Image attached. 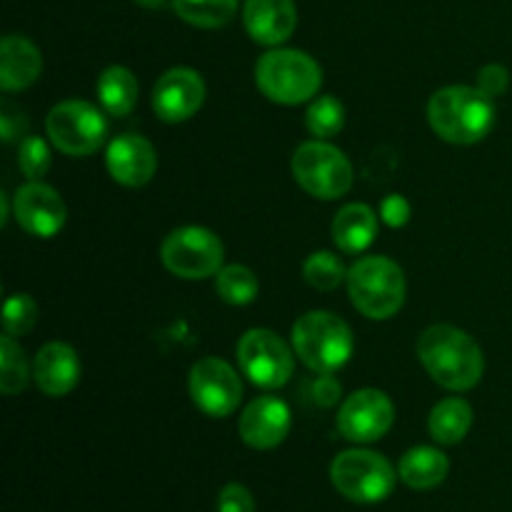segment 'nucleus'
<instances>
[{
  "mask_svg": "<svg viewBox=\"0 0 512 512\" xmlns=\"http://www.w3.org/2000/svg\"><path fill=\"white\" fill-rule=\"evenodd\" d=\"M225 248L208 228L185 225L173 230L160 245V260L173 275L185 280H203L220 273Z\"/></svg>",
  "mask_w": 512,
  "mask_h": 512,
  "instance_id": "9",
  "label": "nucleus"
},
{
  "mask_svg": "<svg viewBox=\"0 0 512 512\" xmlns=\"http://www.w3.org/2000/svg\"><path fill=\"white\" fill-rule=\"evenodd\" d=\"M340 398V385L333 375H318L313 380V400L323 408H330V405L338 403Z\"/></svg>",
  "mask_w": 512,
  "mask_h": 512,
  "instance_id": "35",
  "label": "nucleus"
},
{
  "mask_svg": "<svg viewBox=\"0 0 512 512\" xmlns=\"http://www.w3.org/2000/svg\"><path fill=\"white\" fill-rule=\"evenodd\" d=\"M450 463L438 448H428V445H420V448L408 450L400 460L398 475L408 488L413 490H433L448 478Z\"/></svg>",
  "mask_w": 512,
  "mask_h": 512,
  "instance_id": "21",
  "label": "nucleus"
},
{
  "mask_svg": "<svg viewBox=\"0 0 512 512\" xmlns=\"http://www.w3.org/2000/svg\"><path fill=\"white\" fill-rule=\"evenodd\" d=\"M48 138L60 153L85 158L98 153L108 135V120L95 105L85 100H63L45 118Z\"/></svg>",
  "mask_w": 512,
  "mask_h": 512,
  "instance_id": "8",
  "label": "nucleus"
},
{
  "mask_svg": "<svg viewBox=\"0 0 512 512\" xmlns=\"http://www.w3.org/2000/svg\"><path fill=\"white\" fill-rule=\"evenodd\" d=\"M303 275L315 290H325V293L335 290L348 278L343 260L330 250H318V253L308 255V260L303 263Z\"/></svg>",
  "mask_w": 512,
  "mask_h": 512,
  "instance_id": "28",
  "label": "nucleus"
},
{
  "mask_svg": "<svg viewBox=\"0 0 512 512\" xmlns=\"http://www.w3.org/2000/svg\"><path fill=\"white\" fill-rule=\"evenodd\" d=\"M218 512H255L250 490L240 483H228L218 495Z\"/></svg>",
  "mask_w": 512,
  "mask_h": 512,
  "instance_id": "31",
  "label": "nucleus"
},
{
  "mask_svg": "<svg viewBox=\"0 0 512 512\" xmlns=\"http://www.w3.org/2000/svg\"><path fill=\"white\" fill-rule=\"evenodd\" d=\"M428 120L435 135L455 145H475L493 130L495 103L470 85H448L433 93Z\"/></svg>",
  "mask_w": 512,
  "mask_h": 512,
  "instance_id": "2",
  "label": "nucleus"
},
{
  "mask_svg": "<svg viewBox=\"0 0 512 512\" xmlns=\"http://www.w3.org/2000/svg\"><path fill=\"white\" fill-rule=\"evenodd\" d=\"M378 235V215L365 203H350L340 208L333 220V240L343 253H363Z\"/></svg>",
  "mask_w": 512,
  "mask_h": 512,
  "instance_id": "20",
  "label": "nucleus"
},
{
  "mask_svg": "<svg viewBox=\"0 0 512 512\" xmlns=\"http://www.w3.org/2000/svg\"><path fill=\"white\" fill-rule=\"evenodd\" d=\"M98 98L108 115L123 118V115L133 113L135 103H138V78L133 75V70L123 68V65L105 68L98 78Z\"/></svg>",
  "mask_w": 512,
  "mask_h": 512,
  "instance_id": "22",
  "label": "nucleus"
},
{
  "mask_svg": "<svg viewBox=\"0 0 512 512\" xmlns=\"http://www.w3.org/2000/svg\"><path fill=\"white\" fill-rule=\"evenodd\" d=\"M38 323V305L28 293H15L5 300L3 308V328L5 335L23 338Z\"/></svg>",
  "mask_w": 512,
  "mask_h": 512,
  "instance_id": "29",
  "label": "nucleus"
},
{
  "mask_svg": "<svg viewBox=\"0 0 512 512\" xmlns=\"http://www.w3.org/2000/svg\"><path fill=\"white\" fill-rule=\"evenodd\" d=\"M508 85H510V73L505 65L490 63L478 73V88L483 90L485 95H490L493 100L500 98V95L508 90Z\"/></svg>",
  "mask_w": 512,
  "mask_h": 512,
  "instance_id": "32",
  "label": "nucleus"
},
{
  "mask_svg": "<svg viewBox=\"0 0 512 512\" xmlns=\"http://www.w3.org/2000/svg\"><path fill=\"white\" fill-rule=\"evenodd\" d=\"M25 130H28V118L23 115V110L13 108L10 103H3V108H0V133H3L5 143L28 138V135H23Z\"/></svg>",
  "mask_w": 512,
  "mask_h": 512,
  "instance_id": "33",
  "label": "nucleus"
},
{
  "mask_svg": "<svg viewBox=\"0 0 512 512\" xmlns=\"http://www.w3.org/2000/svg\"><path fill=\"white\" fill-rule=\"evenodd\" d=\"M348 293L355 308L370 320H388L405 303V275L398 263L383 255L360 258L348 270Z\"/></svg>",
  "mask_w": 512,
  "mask_h": 512,
  "instance_id": "5",
  "label": "nucleus"
},
{
  "mask_svg": "<svg viewBox=\"0 0 512 512\" xmlns=\"http://www.w3.org/2000/svg\"><path fill=\"white\" fill-rule=\"evenodd\" d=\"M418 358L430 378L445 390L465 393L483 380V348L455 325H433L418 340Z\"/></svg>",
  "mask_w": 512,
  "mask_h": 512,
  "instance_id": "1",
  "label": "nucleus"
},
{
  "mask_svg": "<svg viewBox=\"0 0 512 512\" xmlns=\"http://www.w3.org/2000/svg\"><path fill=\"white\" fill-rule=\"evenodd\" d=\"M243 23L255 43L275 48L295 33L298 8L293 0H245Z\"/></svg>",
  "mask_w": 512,
  "mask_h": 512,
  "instance_id": "17",
  "label": "nucleus"
},
{
  "mask_svg": "<svg viewBox=\"0 0 512 512\" xmlns=\"http://www.w3.org/2000/svg\"><path fill=\"white\" fill-rule=\"evenodd\" d=\"M305 125H308L310 133L318 140L333 138L343 130L345 125V108L338 98L333 95H323V98H315L310 103L308 113H305Z\"/></svg>",
  "mask_w": 512,
  "mask_h": 512,
  "instance_id": "27",
  "label": "nucleus"
},
{
  "mask_svg": "<svg viewBox=\"0 0 512 512\" xmlns=\"http://www.w3.org/2000/svg\"><path fill=\"white\" fill-rule=\"evenodd\" d=\"M33 368H28L23 348L15 343L13 335H3L0 340V390L5 395H18L25 390Z\"/></svg>",
  "mask_w": 512,
  "mask_h": 512,
  "instance_id": "25",
  "label": "nucleus"
},
{
  "mask_svg": "<svg viewBox=\"0 0 512 512\" xmlns=\"http://www.w3.org/2000/svg\"><path fill=\"white\" fill-rule=\"evenodd\" d=\"M290 425H293V418H290L288 403L273 395H263L243 410L238 433L248 448L273 450L288 438Z\"/></svg>",
  "mask_w": 512,
  "mask_h": 512,
  "instance_id": "15",
  "label": "nucleus"
},
{
  "mask_svg": "<svg viewBox=\"0 0 512 512\" xmlns=\"http://www.w3.org/2000/svg\"><path fill=\"white\" fill-rule=\"evenodd\" d=\"M190 398L210 418H228L243 400L240 375L220 358H203L193 365L188 378Z\"/></svg>",
  "mask_w": 512,
  "mask_h": 512,
  "instance_id": "11",
  "label": "nucleus"
},
{
  "mask_svg": "<svg viewBox=\"0 0 512 512\" xmlns=\"http://www.w3.org/2000/svg\"><path fill=\"white\" fill-rule=\"evenodd\" d=\"M380 218H383V223L390 225V228H403L410 220V203L398 193L388 195V198L383 200V205H380Z\"/></svg>",
  "mask_w": 512,
  "mask_h": 512,
  "instance_id": "34",
  "label": "nucleus"
},
{
  "mask_svg": "<svg viewBox=\"0 0 512 512\" xmlns=\"http://www.w3.org/2000/svg\"><path fill=\"white\" fill-rule=\"evenodd\" d=\"M293 175L305 193L320 200H335L353 188L350 160L343 150L323 140H310L295 150Z\"/></svg>",
  "mask_w": 512,
  "mask_h": 512,
  "instance_id": "7",
  "label": "nucleus"
},
{
  "mask_svg": "<svg viewBox=\"0 0 512 512\" xmlns=\"http://www.w3.org/2000/svg\"><path fill=\"white\" fill-rule=\"evenodd\" d=\"M470 425H473V408L463 398L440 400L428 418L430 435L440 445H458L470 433Z\"/></svg>",
  "mask_w": 512,
  "mask_h": 512,
  "instance_id": "23",
  "label": "nucleus"
},
{
  "mask_svg": "<svg viewBox=\"0 0 512 512\" xmlns=\"http://www.w3.org/2000/svg\"><path fill=\"white\" fill-rule=\"evenodd\" d=\"M33 380L48 398H63L80 380V358L68 343H48L35 353Z\"/></svg>",
  "mask_w": 512,
  "mask_h": 512,
  "instance_id": "18",
  "label": "nucleus"
},
{
  "mask_svg": "<svg viewBox=\"0 0 512 512\" xmlns=\"http://www.w3.org/2000/svg\"><path fill=\"white\" fill-rule=\"evenodd\" d=\"M353 348V330L328 310H313L295 320L293 350L313 373L333 375L348 363Z\"/></svg>",
  "mask_w": 512,
  "mask_h": 512,
  "instance_id": "3",
  "label": "nucleus"
},
{
  "mask_svg": "<svg viewBox=\"0 0 512 512\" xmlns=\"http://www.w3.org/2000/svg\"><path fill=\"white\" fill-rule=\"evenodd\" d=\"M295 350L288 348L280 335L268 328H253L240 338L238 363L253 385L263 390H278L293 378Z\"/></svg>",
  "mask_w": 512,
  "mask_h": 512,
  "instance_id": "10",
  "label": "nucleus"
},
{
  "mask_svg": "<svg viewBox=\"0 0 512 512\" xmlns=\"http://www.w3.org/2000/svg\"><path fill=\"white\" fill-rule=\"evenodd\" d=\"M395 423V408L380 390H355L345 398L338 413V430L350 443H375Z\"/></svg>",
  "mask_w": 512,
  "mask_h": 512,
  "instance_id": "12",
  "label": "nucleus"
},
{
  "mask_svg": "<svg viewBox=\"0 0 512 512\" xmlns=\"http://www.w3.org/2000/svg\"><path fill=\"white\" fill-rule=\"evenodd\" d=\"M43 55L23 35H5L0 40V85L3 90H25L38 80Z\"/></svg>",
  "mask_w": 512,
  "mask_h": 512,
  "instance_id": "19",
  "label": "nucleus"
},
{
  "mask_svg": "<svg viewBox=\"0 0 512 512\" xmlns=\"http://www.w3.org/2000/svg\"><path fill=\"white\" fill-rule=\"evenodd\" d=\"M135 3L143 5V8H148V10H158V8H163L165 0H135Z\"/></svg>",
  "mask_w": 512,
  "mask_h": 512,
  "instance_id": "36",
  "label": "nucleus"
},
{
  "mask_svg": "<svg viewBox=\"0 0 512 512\" xmlns=\"http://www.w3.org/2000/svg\"><path fill=\"white\" fill-rule=\"evenodd\" d=\"M18 165L28 180H40L50 168V148L38 135H28L20 140Z\"/></svg>",
  "mask_w": 512,
  "mask_h": 512,
  "instance_id": "30",
  "label": "nucleus"
},
{
  "mask_svg": "<svg viewBox=\"0 0 512 512\" xmlns=\"http://www.w3.org/2000/svg\"><path fill=\"white\" fill-rule=\"evenodd\" d=\"M13 218L20 228L35 238H53L63 230L68 208L55 188L30 180L13 195Z\"/></svg>",
  "mask_w": 512,
  "mask_h": 512,
  "instance_id": "13",
  "label": "nucleus"
},
{
  "mask_svg": "<svg viewBox=\"0 0 512 512\" xmlns=\"http://www.w3.org/2000/svg\"><path fill=\"white\" fill-rule=\"evenodd\" d=\"M105 165L115 183L125 185V188H140L153 180L155 170H158V155L148 138L138 133H125L108 145Z\"/></svg>",
  "mask_w": 512,
  "mask_h": 512,
  "instance_id": "16",
  "label": "nucleus"
},
{
  "mask_svg": "<svg viewBox=\"0 0 512 512\" xmlns=\"http://www.w3.org/2000/svg\"><path fill=\"white\" fill-rule=\"evenodd\" d=\"M255 83L273 103L300 105L318 95L323 85V70L303 50L278 48L258 60Z\"/></svg>",
  "mask_w": 512,
  "mask_h": 512,
  "instance_id": "4",
  "label": "nucleus"
},
{
  "mask_svg": "<svg viewBox=\"0 0 512 512\" xmlns=\"http://www.w3.org/2000/svg\"><path fill=\"white\" fill-rule=\"evenodd\" d=\"M330 480L343 498L360 505L383 503L398 483V473L388 458L373 450H345L330 465Z\"/></svg>",
  "mask_w": 512,
  "mask_h": 512,
  "instance_id": "6",
  "label": "nucleus"
},
{
  "mask_svg": "<svg viewBox=\"0 0 512 512\" xmlns=\"http://www.w3.org/2000/svg\"><path fill=\"white\" fill-rule=\"evenodd\" d=\"M205 103V80L193 68H170L153 88V110L165 123L190 120Z\"/></svg>",
  "mask_w": 512,
  "mask_h": 512,
  "instance_id": "14",
  "label": "nucleus"
},
{
  "mask_svg": "<svg viewBox=\"0 0 512 512\" xmlns=\"http://www.w3.org/2000/svg\"><path fill=\"white\" fill-rule=\"evenodd\" d=\"M180 20L195 28H220L238 13V0H170Z\"/></svg>",
  "mask_w": 512,
  "mask_h": 512,
  "instance_id": "24",
  "label": "nucleus"
},
{
  "mask_svg": "<svg viewBox=\"0 0 512 512\" xmlns=\"http://www.w3.org/2000/svg\"><path fill=\"white\" fill-rule=\"evenodd\" d=\"M215 290L228 305H248L258 295V278L245 265H225L215 275Z\"/></svg>",
  "mask_w": 512,
  "mask_h": 512,
  "instance_id": "26",
  "label": "nucleus"
}]
</instances>
